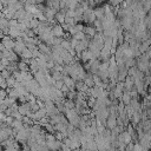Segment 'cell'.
Returning <instances> with one entry per match:
<instances>
[{
    "label": "cell",
    "instance_id": "obj_2",
    "mask_svg": "<svg viewBox=\"0 0 151 151\" xmlns=\"http://www.w3.org/2000/svg\"><path fill=\"white\" fill-rule=\"evenodd\" d=\"M1 42L4 44V46H5L6 50H13L14 46H15V41L9 35H4V38L1 39Z\"/></svg>",
    "mask_w": 151,
    "mask_h": 151
},
{
    "label": "cell",
    "instance_id": "obj_13",
    "mask_svg": "<svg viewBox=\"0 0 151 151\" xmlns=\"http://www.w3.org/2000/svg\"><path fill=\"white\" fill-rule=\"evenodd\" d=\"M64 104H65V107H66V110L76 109V101H73V100H71V99L64 100Z\"/></svg>",
    "mask_w": 151,
    "mask_h": 151
},
{
    "label": "cell",
    "instance_id": "obj_25",
    "mask_svg": "<svg viewBox=\"0 0 151 151\" xmlns=\"http://www.w3.org/2000/svg\"><path fill=\"white\" fill-rule=\"evenodd\" d=\"M37 151H50V149L46 145H38L37 144Z\"/></svg>",
    "mask_w": 151,
    "mask_h": 151
},
{
    "label": "cell",
    "instance_id": "obj_8",
    "mask_svg": "<svg viewBox=\"0 0 151 151\" xmlns=\"http://www.w3.org/2000/svg\"><path fill=\"white\" fill-rule=\"evenodd\" d=\"M85 34L87 35V37H91V38H93L97 33V29H96V27H91V26H87V27H85Z\"/></svg>",
    "mask_w": 151,
    "mask_h": 151
},
{
    "label": "cell",
    "instance_id": "obj_10",
    "mask_svg": "<svg viewBox=\"0 0 151 151\" xmlns=\"http://www.w3.org/2000/svg\"><path fill=\"white\" fill-rule=\"evenodd\" d=\"M85 85H87V87H93L94 86V81H93V77L92 76H86V78L83 80Z\"/></svg>",
    "mask_w": 151,
    "mask_h": 151
},
{
    "label": "cell",
    "instance_id": "obj_20",
    "mask_svg": "<svg viewBox=\"0 0 151 151\" xmlns=\"http://www.w3.org/2000/svg\"><path fill=\"white\" fill-rule=\"evenodd\" d=\"M40 24V20L37 19V18H33L31 21H29V25H31V28H37Z\"/></svg>",
    "mask_w": 151,
    "mask_h": 151
},
{
    "label": "cell",
    "instance_id": "obj_22",
    "mask_svg": "<svg viewBox=\"0 0 151 151\" xmlns=\"http://www.w3.org/2000/svg\"><path fill=\"white\" fill-rule=\"evenodd\" d=\"M1 76H2L5 79H7L8 77H11V76H12V72H11V71H8L7 68H4V70L1 71Z\"/></svg>",
    "mask_w": 151,
    "mask_h": 151
},
{
    "label": "cell",
    "instance_id": "obj_4",
    "mask_svg": "<svg viewBox=\"0 0 151 151\" xmlns=\"http://www.w3.org/2000/svg\"><path fill=\"white\" fill-rule=\"evenodd\" d=\"M117 126V117L116 114H110L109 118L106 119V127L109 130H112Z\"/></svg>",
    "mask_w": 151,
    "mask_h": 151
},
{
    "label": "cell",
    "instance_id": "obj_32",
    "mask_svg": "<svg viewBox=\"0 0 151 151\" xmlns=\"http://www.w3.org/2000/svg\"><path fill=\"white\" fill-rule=\"evenodd\" d=\"M147 112H149V117L151 118V109H149V111H147Z\"/></svg>",
    "mask_w": 151,
    "mask_h": 151
},
{
    "label": "cell",
    "instance_id": "obj_9",
    "mask_svg": "<svg viewBox=\"0 0 151 151\" xmlns=\"http://www.w3.org/2000/svg\"><path fill=\"white\" fill-rule=\"evenodd\" d=\"M22 59H32L33 58V53H32V51L31 50H28L27 47L22 51V53H21V55H20Z\"/></svg>",
    "mask_w": 151,
    "mask_h": 151
},
{
    "label": "cell",
    "instance_id": "obj_30",
    "mask_svg": "<svg viewBox=\"0 0 151 151\" xmlns=\"http://www.w3.org/2000/svg\"><path fill=\"white\" fill-rule=\"evenodd\" d=\"M4 50H5V46H4V44H2V42H0V51L2 52Z\"/></svg>",
    "mask_w": 151,
    "mask_h": 151
},
{
    "label": "cell",
    "instance_id": "obj_14",
    "mask_svg": "<svg viewBox=\"0 0 151 151\" xmlns=\"http://www.w3.org/2000/svg\"><path fill=\"white\" fill-rule=\"evenodd\" d=\"M122 136H123L124 142H125V144H126V145H127L129 143H131V142H132V136H131V134H130L127 131H123Z\"/></svg>",
    "mask_w": 151,
    "mask_h": 151
},
{
    "label": "cell",
    "instance_id": "obj_12",
    "mask_svg": "<svg viewBox=\"0 0 151 151\" xmlns=\"http://www.w3.org/2000/svg\"><path fill=\"white\" fill-rule=\"evenodd\" d=\"M93 12H94V14H96V18H97V19H100V20H101V19L105 17L104 8H97V9H94Z\"/></svg>",
    "mask_w": 151,
    "mask_h": 151
},
{
    "label": "cell",
    "instance_id": "obj_16",
    "mask_svg": "<svg viewBox=\"0 0 151 151\" xmlns=\"http://www.w3.org/2000/svg\"><path fill=\"white\" fill-rule=\"evenodd\" d=\"M6 83H7V86L11 88V87H14V85H15V83H17V79H15L13 76H11V77H8V78L6 79Z\"/></svg>",
    "mask_w": 151,
    "mask_h": 151
},
{
    "label": "cell",
    "instance_id": "obj_6",
    "mask_svg": "<svg viewBox=\"0 0 151 151\" xmlns=\"http://www.w3.org/2000/svg\"><path fill=\"white\" fill-rule=\"evenodd\" d=\"M52 33L54 37H63L64 35V28L61 27V25H54L52 27Z\"/></svg>",
    "mask_w": 151,
    "mask_h": 151
},
{
    "label": "cell",
    "instance_id": "obj_23",
    "mask_svg": "<svg viewBox=\"0 0 151 151\" xmlns=\"http://www.w3.org/2000/svg\"><path fill=\"white\" fill-rule=\"evenodd\" d=\"M63 85H64V81H63V79H61V80H55V81L53 83V86H54L55 88H58V90H60Z\"/></svg>",
    "mask_w": 151,
    "mask_h": 151
},
{
    "label": "cell",
    "instance_id": "obj_11",
    "mask_svg": "<svg viewBox=\"0 0 151 151\" xmlns=\"http://www.w3.org/2000/svg\"><path fill=\"white\" fill-rule=\"evenodd\" d=\"M122 101L124 103V104H126V105H129L130 103H131V94L126 91L125 93H123V96H122Z\"/></svg>",
    "mask_w": 151,
    "mask_h": 151
},
{
    "label": "cell",
    "instance_id": "obj_5",
    "mask_svg": "<svg viewBox=\"0 0 151 151\" xmlns=\"http://www.w3.org/2000/svg\"><path fill=\"white\" fill-rule=\"evenodd\" d=\"M63 81H64V84H65L70 90H74V88H76V81H74L70 76H63Z\"/></svg>",
    "mask_w": 151,
    "mask_h": 151
},
{
    "label": "cell",
    "instance_id": "obj_21",
    "mask_svg": "<svg viewBox=\"0 0 151 151\" xmlns=\"http://www.w3.org/2000/svg\"><path fill=\"white\" fill-rule=\"evenodd\" d=\"M132 151H146V149H145L144 146H142L140 143H136V144L133 145V150H132Z\"/></svg>",
    "mask_w": 151,
    "mask_h": 151
},
{
    "label": "cell",
    "instance_id": "obj_7",
    "mask_svg": "<svg viewBox=\"0 0 151 151\" xmlns=\"http://www.w3.org/2000/svg\"><path fill=\"white\" fill-rule=\"evenodd\" d=\"M65 18H66V13L63 11V12H58L54 17V19L59 22V24H64L65 22Z\"/></svg>",
    "mask_w": 151,
    "mask_h": 151
},
{
    "label": "cell",
    "instance_id": "obj_3",
    "mask_svg": "<svg viewBox=\"0 0 151 151\" xmlns=\"http://www.w3.org/2000/svg\"><path fill=\"white\" fill-rule=\"evenodd\" d=\"M21 34H22V31L18 27V26H11L9 29H8V35L11 38H21Z\"/></svg>",
    "mask_w": 151,
    "mask_h": 151
},
{
    "label": "cell",
    "instance_id": "obj_24",
    "mask_svg": "<svg viewBox=\"0 0 151 151\" xmlns=\"http://www.w3.org/2000/svg\"><path fill=\"white\" fill-rule=\"evenodd\" d=\"M0 61H1V64L5 66V68H6V67H7V66L11 64V60H9V59H7V58H5V57H4V58H2Z\"/></svg>",
    "mask_w": 151,
    "mask_h": 151
},
{
    "label": "cell",
    "instance_id": "obj_15",
    "mask_svg": "<svg viewBox=\"0 0 151 151\" xmlns=\"http://www.w3.org/2000/svg\"><path fill=\"white\" fill-rule=\"evenodd\" d=\"M18 70L21 71V72H27L28 71V65L25 61H20V63H18Z\"/></svg>",
    "mask_w": 151,
    "mask_h": 151
},
{
    "label": "cell",
    "instance_id": "obj_19",
    "mask_svg": "<svg viewBox=\"0 0 151 151\" xmlns=\"http://www.w3.org/2000/svg\"><path fill=\"white\" fill-rule=\"evenodd\" d=\"M60 45H61L66 51H70L71 48H73V47L71 46V42H70L68 40H65V39H63V41H61V44H60Z\"/></svg>",
    "mask_w": 151,
    "mask_h": 151
},
{
    "label": "cell",
    "instance_id": "obj_27",
    "mask_svg": "<svg viewBox=\"0 0 151 151\" xmlns=\"http://www.w3.org/2000/svg\"><path fill=\"white\" fill-rule=\"evenodd\" d=\"M6 113L5 112H2V111H0V120L1 122H5V119H6Z\"/></svg>",
    "mask_w": 151,
    "mask_h": 151
},
{
    "label": "cell",
    "instance_id": "obj_18",
    "mask_svg": "<svg viewBox=\"0 0 151 151\" xmlns=\"http://www.w3.org/2000/svg\"><path fill=\"white\" fill-rule=\"evenodd\" d=\"M73 37H74L77 40H79V41H80V40H83V39H85V38H86V34H85V32H84V31H79V32H77Z\"/></svg>",
    "mask_w": 151,
    "mask_h": 151
},
{
    "label": "cell",
    "instance_id": "obj_31",
    "mask_svg": "<svg viewBox=\"0 0 151 151\" xmlns=\"http://www.w3.org/2000/svg\"><path fill=\"white\" fill-rule=\"evenodd\" d=\"M2 58H4V54H2V52H1V51H0V60H1V59H2Z\"/></svg>",
    "mask_w": 151,
    "mask_h": 151
},
{
    "label": "cell",
    "instance_id": "obj_26",
    "mask_svg": "<svg viewBox=\"0 0 151 151\" xmlns=\"http://www.w3.org/2000/svg\"><path fill=\"white\" fill-rule=\"evenodd\" d=\"M60 151H72V149L63 143V144H61V147H60Z\"/></svg>",
    "mask_w": 151,
    "mask_h": 151
},
{
    "label": "cell",
    "instance_id": "obj_29",
    "mask_svg": "<svg viewBox=\"0 0 151 151\" xmlns=\"http://www.w3.org/2000/svg\"><path fill=\"white\" fill-rule=\"evenodd\" d=\"M76 28H77V29H78V32H79V31H83V28H84V27H83V25H76Z\"/></svg>",
    "mask_w": 151,
    "mask_h": 151
},
{
    "label": "cell",
    "instance_id": "obj_1",
    "mask_svg": "<svg viewBox=\"0 0 151 151\" xmlns=\"http://www.w3.org/2000/svg\"><path fill=\"white\" fill-rule=\"evenodd\" d=\"M26 48V44H25V41L22 40V38H17L15 39V46H14V48H13V51L18 54V55H21V53H22V51Z\"/></svg>",
    "mask_w": 151,
    "mask_h": 151
},
{
    "label": "cell",
    "instance_id": "obj_28",
    "mask_svg": "<svg viewBox=\"0 0 151 151\" xmlns=\"http://www.w3.org/2000/svg\"><path fill=\"white\" fill-rule=\"evenodd\" d=\"M19 0H7V4L8 5H14V4H17Z\"/></svg>",
    "mask_w": 151,
    "mask_h": 151
},
{
    "label": "cell",
    "instance_id": "obj_17",
    "mask_svg": "<svg viewBox=\"0 0 151 151\" xmlns=\"http://www.w3.org/2000/svg\"><path fill=\"white\" fill-rule=\"evenodd\" d=\"M15 103V99H13V98H11V97H7V98H5L4 99V105H6L7 107H11L13 104Z\"/></svg>",
    "mask_w": 151,
    "mask_h": 151
}]
</instances>
